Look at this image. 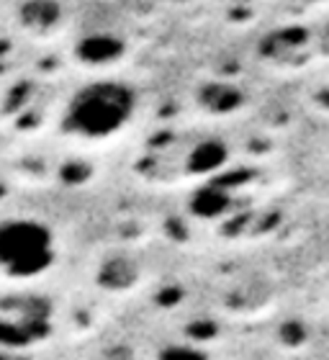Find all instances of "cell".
Segmentation results:
<instances>
[{"label": "cell", "instance_id": "obj_1", "mask_svg": "<svg viewBox=\"0 0 329 360\" xmlns=\"http://www.w3.org/2000/svg\"><path fill=\"white\" fill-rule=\"evenodd\" d=\"M136 93L121 80H93L67 98L60 129L77 142H108L131 124Z\"/></svg>", "mask_w": 329, "mask_h": 360}, {"label": "cell", "instance_id": "obj_2", "mask_svg": "<svg viewBox=\"0 0 329 360\" xmlns=\"http://www.w3.org/2000/svg\"><path fill=\"white\" fill-rule=\"evenodd\" d=\"M57 260L52 226L34 217L0 219V278L37 281Z\"/></svg>", "mask_w": 329, "mask_h": 360}]
</instances>
